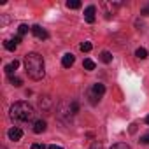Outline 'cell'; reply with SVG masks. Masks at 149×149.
Wrapping results in <instances>:
<instances>
[{"instance_id": "1", "label": "cell", "mask_w": 149, "mask_h": 149, "mask_svg": "<svg viewBox=\"0 0 149 149\" xmlns=\"http://www.w3.org/2000/svg\"><path fill=\"white\" fill-rule=\"evenodd\" d=\"M25 68L28 77H32L33 81H39L44 77V60L40 54L37 53H28L25 56Z\"/></svg>"}, {"instance_id": "2", "label": "cell", "mask_w": 149, "mask_h": 149, "mask_svg": "<svg viewBox=\"0 0 149 149\" xmlns=\"http://www.w3.org/2000/svg\"><path fill=\"white\" fill-rule=\"evenodd\" d=\"M9 116H11L13 121L25 123V121H30V119L35 116V111H33V107H32L28 102H16V104L11 107Z\"/></svg>"}, {"instance_id": "3", "label": "cell", "mask_w": 149, "mask_h": 149, "mask_svg": "<svg viewBox=\"0 0 149 149\" xmlns=\"http://www.w3.org/2000/svg\"><path fill=\"white\" fill-rule=\"evenodd\" d=\"M32 33H33L37 39H40V40H46V39L49 37V33H47L42 26H39V25H33V26H32Z\"/></svg>"}, {"instance_id": "4", "label": "cell", "mask_w": 149, "mask_h": 149, "mask_svg": "<svg viewBox=\"0 0 149 149\" xmlns=\"http://www.w3.org/2000/svg\"><path fill=\"white\" fill-rule=\"evenodd\" d=\"M95 14H97L95 6H88L84 9V19H86V23H95Z\"/></svg>"}, {"instance_id": "5", "label": "cell", "mask_w": 149, "mask_h": 149, "mask_svg": "<svg viewBox=\"0 0 149 149\" xmlns=\"http://www.w3.org/2000/svg\"><path fill=\"white\" fill-rule=\"evenodd\" d=\"M74 61H76V58H74V54H72V53H67V54H63V58H61V65H63L65 68L72 67V65H74Z\"/></svg>"}, {"instance_id": "6", "label": "cell", "mask_w": 149, "mask_h": 149, "mask_svg": "<svg viewBox=\"0 0 149 149\" xmlns=\"http://www.w3.org/2000/svg\"><path fill=\"white\" fill-rule=\"evenodd\" d=\"M7 135H9L11 140H19V139L23 137V130H21V128H11V130L7 132Z\"/></svg>"}, {"instance_id": "7", "label": "cell", "mask_w": 149, "mask_h": 149, "mask_svg": "<svg viewBox=\"0 0 149 149\" xmlns=\"http://www.w3.org/2000/svg\"><path fill=\"white\" fill-rule=\"evenodd\" d=\"M46 126H47V125H46L44 119H37V121L33 123V128H32V130H33L35 133H42V132H46Z\"/></svg>"}, {"instance_id": "8", "label": "cell", "mask_w": 149, "mask_h": 149, "mask_svg": "<svg viewBox=\"0 0 149 149\" xmlns=\"http://www.w3.org/2000/svg\"><path fill=\"white\" fill-rule=\"evenodd\" d=\"M91 91L95 93V97H98V98H100V97L105 93V86H104V84H100V83H97V84H93Z\"/></svg>"}, {"instance_id": "9", "label": "cell", "mask_w": 149, "mask_h": 149, "mask_svg": "<svg viewBox=\"0 0 149 149\" xmlns=\"http://www.w3.org/2000/svg\"><path fill=\"white\" fill-rule=\"evenodd\" d=\"M18 67H19V61H18V60H14V61H11L9 65H6V68H4V70L9 74V76H13V72H14Z\"/></svg>"}, {"instance_id": "10", "label": "cell", "mask_w": 149, "mask_h": 149, "mask_svg": "<svg viewBox=\"0 0 149 149\" xmlns=\"http://www.w3.org/2000/svg\"><path fill=\"white\" fill-rule=\"evenodd\" d=\"M100 60H102L104 63H111V61H112V54H111L109 51H102V53H100Z\"/></svg>"}, {"instance_id": "11", "label": "cell", "mask_w": 149, "mask_h": 149, "mask_svg": "<svg viewBox=\"0 0 149 149\" xmlns=\"http://www.w3.org/2000/svg\"><path fill=\"white\" fill-rule=\"evenodd\" d=\"M135 56L140 58V60H146V58H147V49H146V47H139V49L135 51Z\"/></svg>"}, {"instance_id": "12", "label": "cell", "mask_w": 149, "mask_h": 149, "mask_svg": "<svg viewBox=\"0 0 149 149\" xmlns=\"http://www.w3.org/2000/svg\"><path fill=\"white\" fill-rule=\"evenodd\" d=\"M83 67H84L86 70H95V61L90 60V58H86V60L83 61Z\"/></svg>"}, {"instance_id": "13", "label": "cell", "mask_w": 149, "mask_h": 149, "mask_svg": "<svg viewBox=\"0 0 149 149\" xmlns=\"http://www.w3.org/2000/svg\"><path fill=\"white\" fill-rule=\"evenodd\" d=\"M9 83H11L13 86H16V88H19V86L23 84V81H21L19 77H16V76H9Z\"/></svg>"}, {"instance_id": "14", "label": "cell", "mask_w": 149, "mask_h": 149, "mask_svg": "<svg viewBox=\"0 0 149 149\" xmlns=\"http://www.w3.org/2000/svg\"><path fill=\"white\" fill-rule=\"evenodd\" d=\"M16 46H18V44H16L14 40H4V47H6L7 51H14Z\"/></svg>"}, {"instance_id": "15", "label": "cell", "mask_w": 149, "mask_h": 149, "mask_svg": "<svg viewBox=\"0 0 149 149\" xmlns=\"http://www.w3.org/2000/svg\"><path fill=\"white\" fill-rule=\"evenodd\" d=\"M67 7H68V9H79V7H81V2H79V0H68V2H67Z\"/></svg>"}, {"instance_id": "16", "label": "cell", "mask_w": 149, "mask_h": 149, "mask_svg": "<svg viewBox=\"0 0 149 149\" xmlns=\"http://www.w3.org/2000/svg\"><path fill=\"white\" fill-rule=\"evenodd\" d=\"M28 30H32V28H28V25H19L18 26V35L23 37L25 33H28Z\"/></svg>"}, {"instance_id": "17", "label": "cell", "mask_w": 149, "mask_h": 149, "mask_svg": "<svg viewBox=\"0 0 149 149\" xmlns=\"http://www.w3.org/2000/svg\"><path fill=\"white\" fill-rule=\"evenodd\" d=\"M49 105H51V98H49V97L40 98V107H42V109H46V111H47V109H49Z\"/></svg>"}, {"instance_id": "18", "label": "cell", "mask_w": 149, "mask_h": 149, "mask_svg": "<svg viewBox=\"0 0 149 149\" xmlns=\"http://www.w3.org/2000/svg\"><path fill=\"white\" fill-rule=\"evenodd\" d=\"M91 49H93L91 42H83V44H81V51H83V53H90Z\"/></svg>"}, {"instance_id": "19", "label": "cell", "mask_w": 149, "mask_h": 149, "mask_svg": "<svg viewBox=\"0 0 149 149\" xmlns=\"http://www.w3.org/2000/svg\"><path fill=\"white\" fill-rule=\"evenodd\" d=\"M70 112H72V114H77V112H79V104H77V102H72V104H70Z\"/></svg>"}, {"instance_id": "20", "label": "cell", "mask_w": 149, "mask_h": 149, "mask_svg": "<svg viewBox=\"0 0 149 149\" xmlns=\"http://www.w3.org/2000/svg\"><path fill=\"white\" fill-rule=\"evenodd\" d=\"M111 149H130V147H128L126 144H123V142H119V144H114V146H112Z\"/></svg>"}, {"instance_id": "21", "label": "cell", "mask_w": 149, "mask_h": 149, "mask_svg": "<svg viewBox=\"0 0 149 149\" xmlns=\"http://www.w3.org/2000/svg\"><path fill=\"white\" fill-rule=\"evenodd\" d=\"M140 142H142V144H149V133H147V135H142V137H140Z\"/></svg>"}, {"instance_id": "22", "label": "cell", "mask_w": 149, "mask_h": 149, "mask_svg": "<svg viewBox=\"0 0 149 149\" xmlns=\"http://www.w3.org/2000/svg\"><path fill=\"white\" fill-rule=\"evenodd\" d=\"M32 149H47V147H46L44 144H33V146H32Z\"/></svg>"}, {"instance_id": "23", "label": "cell", "mask_w": 149, "mask_h": 149, "mask_svg": "<svg viewBox=\"0 0 149 149\" xmlns=\"http://www.w3.org/2000/svg\"><path fill=\"white\" fill-rule=\"evenodd\" d=\"M140 13H142L144 16H149V6H147V7H144V9H142Z\"/></svg>"}, {"instance_id": "24", "label": "cell", "mask_w": 149, "mask_h": 149, "mask_svg": "<svg viewBox=\"0 0 149 149\" xmlns=\"http://www.w3.org/2000/svg\"><path fill=\"white\" fill-rule=\"evenodd\" d=\"M47 149H63V147H61V146H56V144H53V146H49Z\"/></svg>"}, {"instance_id": "25", "label": "cell", "mask_w": 149, "mask_h": 149, "mask_svg": "<svg viewBox=\"0 0 149 149\" xmlns=\"http://www.w3.org/2000/svg\"><path fill=\"white\" fill-rule=\"evenodd\" d=\"M14 42H16V44H19V42H21V37H19V35H16V37H14Z\"/></svg>"}, {"instance_id": "26", "label": "cell", "mask_w": 149, "mask_h": 149, "mask_svg": "<svg viewBox=\"0 0 149 149\" xmlns=\"http://www.w3.org/2000/svg\"><path fill=\"white\" fill-rule=\"evenodd\" d=\"M93 149H100V144H98V146L95 144V146H93Z\"/></svg>"}, {"instance_id": "27", "label": "cell", "mask_w": 149, "mask_h": 149, "mask_svg": "<svg viewBox=\"0 0 149 149\" xmlns=\"http://www.w3.org/2000/svg\"><path fill=\"white\" fill-rule=\"evenodd\" d=\"M146 123H147V125H149V116H147V118H146Z\"/></svg>"}, {"instance_id": "28", "label": "cell", "mask_w": 149, "mask_h": 149, "mask_svg": "<svg viewBox=\"0 0 149 149\" xmlns=\"http://www.w3.org/2000/svg\"><path fill=\"white\" fill-rule=\"evenodd\" d=\"M2 149H6V147H2Z\"/></svg>"}]
</instances>
